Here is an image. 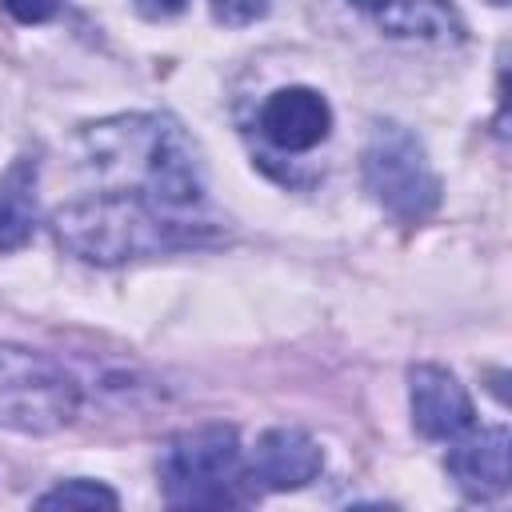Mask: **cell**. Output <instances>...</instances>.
<instances>
[{
    "instance_id": "obj_1",
    "label": "cell",
    "mask_w": 512,
    "mask_h": 512,
    "mask_svg": "<svg viewBox=\"0 0 512 512\" xmlns=\"http://www.w3.org/2000/svg\"><path fill=\"white\" fill-rule=\"evenodd\" d=\"M76 160L100 180V188L136 192L164 212L220 224L208 204L204 160L172 116L132 112L84 124L76 136Z\"/></svg>"
},
{
    "instance_id": "obj_2",
    "label": "cell",
    "mask_w": 512,
    "mask_h": 512,
    "mask_svg": "<svg viewBox=\"0 0 512 512\" xmlns=\"http://www.w3.org/2000/svg\"><path fill=\"white\" fill-rule=\"evenodd\" d=\"M52 232L72 256L108 268V264H124L140 256L212 244L220 236V224L164 212L160 204L136 192L96 188L80 200L60 204L52 212Z\"/></svg>"
},
{
    "instance_id": "obj_3",
    "label": "cell",
    "mask_w": 512,
    "mask_h": 512,
    "mask_svg": "<svg viewBox=\"0 0 512 512\" xmlns=\"http://www.w3.org/2000/svg\"><path fill=\"white\" fill-rule=\"evenodd\" d=\"M160 492L168 508H240L256 480L240 456L236 428L204 424L176 432L160 448Z\"/></svg>"
},
{
    "instance_id": "obj_4",
    "label": "cell",
    "mask_w": 512,
    "mask_h": 512,
    "mask_svg": "<svg viewBox=\"0 0 512 512\" xmlns=\"http://www.w3.org/2000/svg\"><path fill=\"white\" fill-rule=\"evenodd\" d=\"M360 168H364V188L372 192V200L404 224L424 220L440 204V176L432 172L424 144L404 124L380 120L368 132Z\"/></svg>"
},
{
    "instance_id": "obj_5",
    "label": "cell",
    "mask_w": 512,
    "mask_h": 512,
    "mask_svg": "<svg viewBox=\"0 0 512 512\" xmlns=\"http://www.w3.org/2000/svg\"><path fill=\"white\" fill-rule=\"evenodd\" d=\"M80 408L76 380L40 352L0 344V428L12 432H56Z\"/></svg>"
},
{
    "instance_id": "obj_6",
    "label": "cell",
    "mask_w": 512,
    "mask_h": 512,
    "mask_svg": "<svg viewBox=\"0 0 512 512\" xmlns=\"http://www.w3.org/2000/svg\"><path fill=\"white\" fill-rule=\"evenodd\" d=\"M408 396H412V424L428 440H456L476 424L472 396L440 364H416L408 372Z\"/></svg>"
},
{
    "instance_id": "obj_7",
    "label": "cell",
    "mask_w": 512,
    "mask_h": 512,
    "mask_svg": "<svg viewBox=\"0 0 512 512\" xmlns=\"http://www.w3.org/2000/svg\"><path fill=\"white\" fill-rule=\"evenodd\" d=\"M260 136L280 152H312L332 132V108L316 88H280L260 104Z\"/></svg>"
},
{
    "instance_id": "obj_8",
    "label": "cell",
    "mask_w": 512,
    "mask_h": 512,
    "mask_svg": "<svg viewBox=\"0 0 512 512\" xmlns=\"http://www.w3.org/2000/svg\"><path fill=\"white\" fill-rule=\"evenodd\" d=\"M508 448L512 436L504 424L496 428H480V432H464L456 436V448H448V472L456 480V488L468 500H496L508 492Z\"/></svg>"
},
{
    "instance_id": "obj_9",
    "label": "cell",
    "mask_w": 512,
    "mask_h": 512,
    "mask_svg": "<svg viewBox=\"0 0 512 512\" xmlns=\"http://www.w3.org/2000/svg\"><path fill=\"white\" fill-rule=\"evenodd\" d=\"M320 468H324V452L304 428H268L256 440L252 460H248L252 480L272 492L304 488L308 480L320 476Z\"/></svg>"
},
{
    "instance_id": "obj_10",
    "label": "cell",
    "mask_w": 512,
    "mask_h": 512,
    "mask_svg": "<svg viewBox=\"0 0 512 512\" xmlns=\"http://www.w3.org/2000/svg\"><path fill=\"white\" fill-rule=\"evenodd\" d=\"M388 36H420L436 44L464 40V20L448 0H348Z\"/></svg>"
},
{
    "instance_id": "obj_11",
    "label": "cell",
    "mask_w": 512,
    "mask_h": 512,
    "mask_svg": "<svg viewBox=\"0 0 512 512\" xmlns=\"http://www.w3.org/2000/svg\"><path fill=\"white\" fill-rule=\"evenodd\" d=\"M36 228V160L20 156L0 176V252L20 248Z\"/></svg>"
},
{
    "instance_id": "obj_12",
    "label": "cell",
    "mask_w": 512,
    "mask_h": 512,
    "mask_svg": "<svg viewBox=\"0 0 512 512\" xmlns=\"http://www.w3.org/2000/svg\"><path fill=\"white\" fill-rule=\"evenodd\" d=\"M36 508H120V496L96 480H64L36 496Z\"/></svg>"
},
{
    "instance_id": "obj_13",
    "label": "cell",
    "mask_w": 512,
    "mask_h": 512,
    "mask_svg": "<svg viewBox=\"0 0 512 512\" xmlns=\"http://www.w3.org/2000/svg\"><path fill=\"white\" fill-rule=\"evenodd\" d=\"M208 4H212V16L220 24H232V28L252 24L272 8V0H208Z\"/></svg>"
},
{
    "instance_id": "obj_14",
    "label": "cell",
    "mask_w": 512,
    "mask_h": 512,
    "mask_svg": "<svg viewBox=\"0 0 512 512\" xmlns=\"http://www.w3.org/2000/svg\"><path fill=\"white\" fill-rule=\"evenodd\" d=\"M0 4L20 24H44V20H52L60 12V0H0Z\"/></svg>"
},
{
    "instance_id": "obj_15",
    "label": "cell",
    "mask_w": 512,
    "mask_h": 512,
    "mask_svg": "<svg viewBox=\"0 0 512 512\" xmlns=\"http://www.w3.org/2000/svg\"><path fill=\"white\" fill-rule=\"evenodd\" d=\"M132 4L148 20H168V16H180L188 8V0H132Z\"/></svg>"
},
{
    "instance_id": "obj_16",
    "label": "cell",
    "mask_w": 512,
    "mask_h": 512,
    "mask_svg": "<svg viewBox=\"0 0 512 512\" xmlns=\"http://www.w3.org/2000/svg\"><path fill=\"white\" fill-rule=\"evenodd\" d=\"M488 4H496V8H500V4H508V0H488Z\"/></svg>"
}]
</instances>
